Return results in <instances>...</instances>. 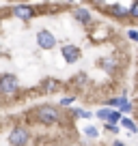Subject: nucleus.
<instances>
[{"mask_svg":"<svg viewBox=\"0 0 138 146\" xmlns=\"http://www.w3.org/2000/svg\"><path fill=\"white\" fill-rule=\"evenodd\" d=\"M136 41L78 0L0 5V110L60 97V105H121Z\"/></svg>","mask_w":138,"mask_h":146,"instance_id":"nucleus-1","label":"nucleus"},{"mask_svg":"<svg viewBox=\"0 0 138 146\" xmlns=\"http://www.w3.org/2000/svg\"><path fill=\"white\" fill-rule=\"evenodd\" d=\"M78 2L123 30H138V0H78Z\"/></svg>","mask_w":138,"mask_h":146,"instance_id":"nucleus-2","label":"nucleus"},{"mask_svg":"<svg viewBox=\"0 0 138 146\" xmlns=\"http://www.w3.org/2000/svg\"><path fill=\"white\" fill-rule=\"evenodd\" d=\"M30 2H41V0H0V5H30Z\"/></svg>","mask_w":138,"mask_h":146,"instance_id":"nucleus-3","label":"nucleus"}]
</instances>
